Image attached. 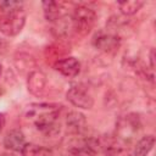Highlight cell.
<instances>
[{"label": "cell", "mask_w": 156, "mask_h": 156, "mask_svg": "<svg viewBox=\"0 0 156 156\" xmlns=\"http://www.w3.org/2000/svg\"><path fill=\"white\" fill-rule=\"evenodd\" d=\"M43 6V12H44V17L48 22L55 23L58 20H61L62 17H65V12H63V4L58 2V1H43L41 2Z\"/></svg>", "instance_id": "obj_12"}, {"label": "cell", "mask_w": 156, "mask_h": 156, "mask_svg": "<svg viewBox=\"0 0 156 156\" xmlns=\"http://www.w3.org/2000/svg\"><path fill=\"white\" fill-rule=\"evenodd\" d=\"M54 68L60 74H62L63 77L74 78L80 72V62L76 57L68 56V57H65V58L56 61L54 65Z\"/></svg>", "instance_id": "obj_8"}, {"label": "cell", "mask_w": 156, "mask_h": 156, "mask_svg": "<svg viewBox=\"0 0 156 156\" xmlns=\"http://www.w3.org/2000/svg\"><path fill=\"white\" fill-rule=\"evenodd\" d=\"M4 45H5V43H4V41H2L1 39H0V51H1V49L4 48Z\"/></svg>", "instance_id": "obj_20"}, {"label": "cell", "mask_w": 156, "mask_h": 156, "mask_svg": "<svg viewBox=\"0 0 156 156\" xmlns=\"http://www.w3.org/2000/svg\"><path fill=\"white\" fill-rule=\"evenodd\" d=\"M61 106L56 104H30L26 111V119L44 135L54 136L60 132Z\"/></svg>", "instance_id": "obj_1"}, {"label": "cell", "mask_w": 156, "mask_h": 156, "mask_svg": "<svg viewBox=\"0 0 156 156\" xmlns=\"http://www.w3.org/2000/svg\"><path fill=\"white\" fill-rule=\"evenodd\" d=\"M0 74H1V65H0Z\"/></svg>", "instance_id": "obj_21"}, {"label": "cell", "mask_w": 156, "mask_h": 156, "mask_svg": "<svg viewBox=\"0 0 156 156\" xmlns=\"http://www.w3.org/2000/svg\"><path fill=\"white\" fill-rule=\"evenodd\" d=\"M95 22L96 12L93 9L85 5H78L74 7L71 17V24L74 32H77L80 35H87L94 28Z\"/></svg>", "instance_id": "obj_2"}, {"label": "cell", "mask_w": 156, "mask_h": 156, "mask_svg": "<svg viewBox=\"0 0 156 156\" xmlns=\"http://www.w3.org/2000/svg\"><path fill=\"white\" fill-rule=\"evenodd\" d=\"M154 145H155V136L152 134L141 136L134 146L133 156H147L149 152L152 150Z\"/></svg>", "instance_id": "obj_13"}, {"label": "cell", "mask_w": 156, "mask_h": 156, "mask_svg": "<svg viewBox=\"0 0 156 156\" xmlns=\"http://www.w3.org/2000/svg\"><path fill=\"white\" fill-rule=\"evenodd\" d=\"M93 45L105 54H115L121 45V39L116 33L100 30L93 37Z\"/></svg>", "instance_id": "obj_5"}, {"label": "cell", "mask_w": 156, "mask_h": 156, "mask_svg": "<svg viewBox=\"0 0 156 156\" xmlns=\"http://www.w3.org/2000/svg\"><path fill=\"white\" fill-rule=\"evenodd\" d=\"M144 1L141 0H127V1H121L118 2V7L122 15L124 16H132L135 15L143 6H144Z\"/></svg>", "instance_id": "obj_15"}, {"label": "cell", "mask_w": 156, "mask_h": 156, "mask_svg": "<svg viewBox=\"0 0 156 156\" xmlns=\"http://www.w3.org/2000/svg\"><path fill=\"white\" fill-rule=\"evenodd\" d=\"M66 99L78 108L89 110L94 105L93 96L88 93L85 88L80 85H72L66 93Z\"/></svg>", "instance_id": "obj_6"}, {"label": "cell", "mask_w": 156, "mask_h": 156, "mask_svg": "<svg viewBox=\"0 0 156 156\" xmlns=\"http://www.w3.org/2000/svg\"><path fill=\"white\" fill-rule=\"evenodd\" d=\"M22 6H23V2H22V1H15V0L0 1V9H1V11H2L4 13L20 10V9H22Z\"/></svg>", "instance_id": "obj_17"}, {"label": "cell", "mask_w": 156, "mask_h": 156, "mask_svg": "<svg viewBox=\"0 0 156 156\" xmlns=\"http://www.w3.org/2000/svg\"><path fill=\"white\" fill-rule=\"evenodd\" d=\"M22 156H54L51 149L46 146H41L34 143H26L23 149L21 150Z\"/></svg>", "instance_id": "obj_14"}, {"label": "cell", "mask_w": 156, "mask_h": 156, "mask_svg": "<svg viewBox=\"0 0 156 156\" xmlns=\"http://www.w3.org/2000/svg\"><path fill=\"white\" fill-rule=\"evenodd\" d=\"M2 143L5 149L12 152H21V150L26 145V136L21 129H11L4 136Z\"/></svg>", "instance_id": "obj_10"}, {"label": "cell", "mask_w": 156, "mask_h": 156, "mask_svg": "<svg viewBox=\"0 0 156 156\" xmlns=\"http://www.w3.org/2000/svg\"><path fill=\"white\" fill-rule=\"evenodd\" d=\"M100 149V141L94 138H87L79 144L72 145L69 152L73 156H95Z\"/></svg>", "instance_id": "obj_9"}, {"label": "cell", "mask_w": 156, "mask_h": 156, "mask_svg": "<svg viewBox=\"0 0 156 156\" xmlns=\"http://www.w3.org/2000/svg\"><path fill=\"white\" fill-rule=\"evenodd\" d=\"M5 122H6L5 115H4V113H0V132H1V130H2V128L5 127Z\"/></svg>", "instance_id": "obj_19"}, {"label": "cell", "mask_w": 156, "mask_h": 156, "mask_svg": "<svg viewBox=\"0 0 156 156\" xmlns=\"http://www.w3.org/2000/svg\"><path fill=\"white\" fill-rule=\"evenodd\" d=\"M66 130L71 135H82L88 127L87 118L80 111H69L65 119Z\"/></svg>", "instance_id": "obj_7"}, {"label": "cell", "mask_w": 156, "mask_h": 156, "mask_svg": "<svg viewBox=\"0 0 156 156\" xmlns=\"http://www.w3.org/2000/svg\"><path fill=\"white\" fill-rule=\"evenodd\" d=\"M26 12L23 9L4 13L0 17V33L6 37H15L23 29L26 24Z\"/></svg>", "instance_id": "obj_4"}, {"label": "cell", "mask_w": 156, "mask_h": 156, "mask_svg": "<svg viewBox=\"0 0 156 156\" xmlns=\"http://www.w3.org/2000/svg\"><path fill=\"white\" fill-rule=\"evenodd\" d=\"M46 85V76L41 71H32L28 74V80H27V87L28 91L35 96H39L43 94L44 89Z\"/></svg>", "instance_id": "obj_11"}, {"label": "cell", "mask_w": 156, "mask_h": 156, "mask_svg": "<svg viewBox=\"0 0 156 156\" xmlns=\"http://www.w3.org/2000/svg\"><path fill=\"white\" fill-rule=\"evenodd\" d=\"M18 56H20V57H16V58H15V63H16L18 71H20V69H21V71H24V69H27V68L34 67L35 62H34V60H33L32 56L26 55V58H23V54H20Z\"/></svg>", "instance_id": "obj_16"}, {"label": "cell", "mask_w": 156, "mask_h": 156, "mask_svg": "<svg viewBox=\"0 0 156 156\" xmlns=\"http://www.w3.org/2000/svg\"><path fill=\"white\" fill-rule=\"evenodd\" d=\"M141 130V122L136 113H127L116 123V139L122 143H130Z\"/></svg>", "instance_id": "obj_3"}, {"label": "cell", "mask_w": 156, "mask_h": 156, "mask_svg": "<svg viewBox=\"0 0 156 156\" xmlns=\"http://www.w3.org/2000/svg\"><path fill=\"white\" fill-rule=\"evenodd\" d=\"M149 60H150V68H151V71H154V68H155V50L154 49L150 50Z\"/></svg>", "instance_id": "obj_18"}]
</instances>
